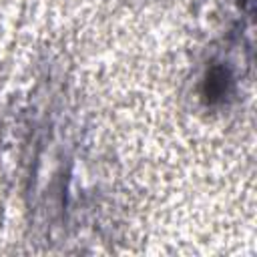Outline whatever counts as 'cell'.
Returning <instances> with one entry per match:
<instances>
[{"label":"cell","mask_w":257,"mask_h":257,"mask_svg":"<svg viewBox=\"0 0 257 257\" xmlns=\"http://www.w3.org/2000/svg\"><path fill=\"white\" fill-rule=\"evenodd\" d=\"M231 88V72L223 64H213L203 80V96L209 104H217L227 98Z\"/></svg>","instance_id":"1"}]
</instances>
